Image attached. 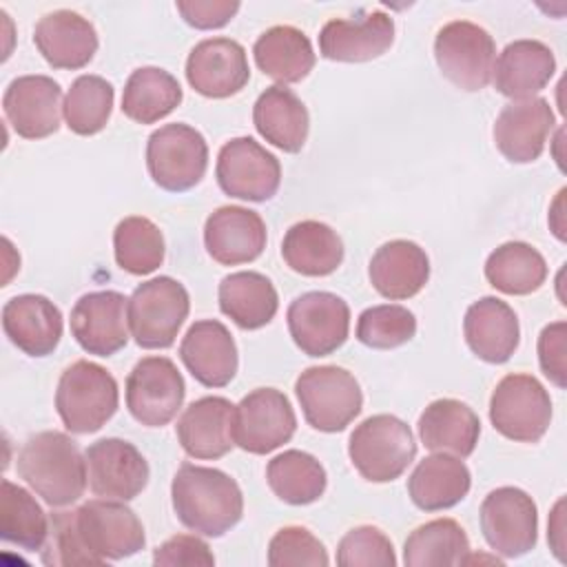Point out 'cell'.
<instances>
[{"mask_svg": "<svg viewBox=\"0 0 567 567\" xmlns=\"http://www.w3.org/2000/svg\"><path fill=\"white\" fill-rule=\"evenodd\" d=\"M171 498L179 523L208 538L230 532L244 514L237 481L217 467L182 463L171 483Z\"/></svg>", "mask_w": 567, "mask_h": 567, "instance_id": "1", "label": "cell"}, {"mask_svg": "<svg viewBox=\"0 0 567 567\" xmlns=\"http://www.w3.org/2000/svg\"><path fill=\"white\" fill-rule=\"evenodd\" d=\"M18 474L51 507L80 501L89 481L86 458L78 443L58 430L27 439L18 454Z\"/></svg>", "mask_w": 567, "mask_h": 567, "instance_id": "2", "label": "cell"}, {"mask_svg": "<svg viewBox=\"0 0 567 567\" xmlns=\"http://www.w3.org/2000/svg\"><path fill=\"white\" fill-rule=\"evenodd\" d=\"M117 381L93 361L80 359L71 363L58 381L55 410L73 434L97 432L117 412Z\"/></svg>", "mask_w": 567, "mask_h": 567, "instance_id": "3", "label": "cell"}, {"mask_svg": "<svg viewBox=\"0 0 567 567\" xmlns=\"http://www.w3.org/2000/svg\"><path fill=\"white\" fill-rule=\"evenodd\" d=\"M348 454L365 481L390 483L414 461L416 443L405 421L394 414H374L354 427Z\"/></svg>", "mask_w": 567, "mask_h": 567, "instance_id": "4", "label": "cell"}, {"mask_svg": "<svg viewBox=\"0 0 567 567\" xmlns=\"http://www.w3.org/2000/svg\"><path fill=\"white\" fill-rule=\"evenodd\" d=\"M303 419L319 432L346 430L363 408V394L352 372L339 365L306 368L295 383Z\"/></svg>", "mask_w": 567, "mask_h": 567, "instance_id": "5", "label": "cell"}, {"mask_svg": "<svg viewBox=\"0 0 567 567\" xmlns=\"http://www.w3.org/2000/svg\"><path fill=\"white\" fill-rule=\"evenodd\" d=\"M190 310L186 288L173 277L140 284L128 297L126 315L135 343L144 350L171 348Z\"/></svg>", "mask_w": 567, "mask_h": 567, "instance_id": "6", "label": "cell"}, {"mask_svg": "<svg viewBox=\"0 0 567 567\" xmlns=\"http://www.w3.org/2000/svg\"><path fill=\"white\" fill-rule=\"evenodd\" d=\"M489 421L509 441L536 443L551 423L549 392L532 374H507L492 392Z\"/></svg>", "mask_w": 567, "mask_h": 567, "instance_id": "7", "label": "cell"}, {"mask_svg": "<svg viewBox=\"0 0 567 567\" xmlns=\"http://www.w3.org/2000/svg\"><path fill=\"white\" fill-rule=\"evenodd\" d=\"M208 166V144L188 124H164L148 135L146 168L153 182L171 193L197 186Z\"/></svg>", "mask_w": 567, "mask_h": 567, "instance_id": "8", "label": "cell"}, {"mask_svg": "<svg viewBox=\"0 0 567 567\" xmlns=\"http://www.w3.org/2000/svg\"><path fill=\"white\" fill-rule=\"evenodd\" d=\"M434 58L441 73L463 91H481L492 82L496 47L494 38L478 24L454 20L439 29Z\"/></svg>", "mask_w": 567, "mask_h": 567, "instance_id": "9", "label": "cell"}, {"mask_svg": "<svg viewBox=\"0 0 567 567\" xmlns=\"http://www.w3.org/2000/svg\"><path fill=\"white\" fill-rule=\"evenodd\" d=\"M481 532L494 554L525 556L538 540V512L534 498L520 487H496L481 503Z\"/></svg>", "mask_w": 567, "mask_h": 567, "instance_id": "10", "label": "cell"}, {"mask_svg": "<svg viewBox=\"0 0 567 567\" xmlns=\"http://www.w3.org/2000/svg\"><path fill=\"white\" fill-rule=\"evenodd\" d=\"M75 527L86 549L102 563L122 560L146 545L137 514L115 498H93L75 509Z\"/></svg>", "mask_w": 567, "mask_h": 567, "instance_id": "11", "label": "cell"}, {"mask_svg": "<svg viewBox=\"0 0 567 567\" xmlns=\"http://www.w3.org/2000/svg\"><path fill=\"white\" fill-rule=\"evenodd\" d=\"M286 321L295 346L303 354L328 357L348 339L350 308L334 292L312 290L288 306Z\"/></svg>", "mask_w": 567, "mask_h": 567, "instance_id": "12", "label": "cell"}, {"mask_svg": "<svg viewBox=\"0 0 567 567\" xmlns=\"http://www.w3.org/2000/svg\"><path fill=\"white\" fill-rule=\"evenodd\" d=\"M184 394V377L168 357H144L126 377V408L146 427L171 423Z\"/></svg>", "mask_w": 567, "mask_h": 567, "instance_id": "13", "label": "cell"}, {"mask_svg": "<svg viewBox=\"0 0 567 567\" xmlns=\"http://www.w3.org/2000/svg\"><path fill=\"white\" fill-rule=\"evenodd\" d=\"M295 430V410L288 396L275 388H257L235 405L233 439L250 454H268L281 447Z\"/></svg>", "mask_w": 567, "mask_h": 567, "instance_id": "14", "label": "cell"}, {"mask_svg": "<svg viewBox=\"0 0 567 567\" xmlns=\"http://www.w3.org/2000/svg\"><path fill=\"white\" fill-rule=\"evenodd\" d=\"M215 175L226 195L266 202L279 190L281 164L252 137H233L219 148Z\"/></svg>", "mask_w": 567, "mask_h": 567, "instance_id": "15", "label": "cell"}, {"mask_svg": "<svg viewBox=\"0 0 567 567\" xmlns=\"http://www.w3.org/2000/svg\"><path fill=\"white\" fill-rule=\"evenodd\" d=\"M89 487L95 496L133 501L148 483V463L124 439H100L84 452Z\"/></svg>", "mask_w": 567, "mask_h": 567, "instance_id": "16", "label": "cell"}, {"mask_svg": "<svg viewBox=\"0 0 567 567\" xmlns=\"http://www.w3.org/2000/svg\"><path fill=\"white\" fill-rule=\"evenodd\" d=\"M128 299L115 290L82 295L71 310V334L95 357H111L128 341Z\"/></svg>", "mask_w": 567, "mask_h": 567, "instance_id": "17", "label": "cell"}, {"mask_svg": "<svg viewBox=\"0 0 567 567\" xmlns=\"http://www.w3.org/2000/svg\"><path fill=\"white\" fill-rule=\"evenodd\" d=\"M186 80L204 97L221 100L239 93L250 80L244 47L230 38L197 42L186 60Z\"/></svg>", "mask_w": 567, "mask_h": 567, "instance_id": "18", "label": "cell"}, {"mask_svg": "<svg viewBox=\"0 0 567 567\" xmlns=\"http://www.w3.org/2000/svg\"><path fill=\"white\" fill-rule=\"evenodd\" d=\"M62 89L49 75H20L2 95V111L24 140H42L60 128Z\"/></svg>", "mask_w": 567, "mask_h": 567, "instance_id": "19", "label": "cell"}, {"mask_svg": "<svg viewBox=\"0 0 567 567\" xmlns=\"http://www.w3.org/2000/svg\"><path fill=\"white\" fill-rule=\"evenodd\" d=\"M554 126L556 117L545 97L514 100L494 122V144L512 164H529L545 151Z\"/></svg>", "mask_w": 567, "mask_h": 567, "instance_id": "20", "label": "cell"}, {"mask_svg": "<svg viewBox=\"0 0 567 567\" xmlns=\"http://www.w3.org/2000/svg\"><path fill=\"white\" fill-rule=\"evenodd\" d=\"M394 42V20L385 11L361 18H334L319 33V53L332 62H368L383 55Z\"/></svg>", "mask_w": 567, "mask_h": 567, "instance_id": "21", "label": "cell"}, {"mask_svg": "<svg viewBox=\"0 0 567 567\" xmlns=\"http://www.w3.org/2000/svg\"><path fill=\"white\" fill-rule=\"evenodd\" d=\"M179 359L193 379L206 388H224L233 381L239 357L228 328L217 319L195 321L182 343Z\"/></svg>", "mask_w": 567, "mask_h": 567, "instance_id": "22", "label": "cell"}, {"mask_svg": "<svg viewBox=\"0 0 567 567\" xmlns=\"http://www.w3.org/2000/svg\"><path fill=\"white\" fill-rule=\"evenodd\" d=\"M204 246L221 266L255 261L266 248V224L244 206H219L204 226Z\"/></svg>", "mask_w": 567, "mask_h": 567, "instance_id": "23", "label": "cell"}, {"mask_svg": "<svg viewBox=\"0 0 567 567\" xmlns=\"http://www.w3.org/2000/svg\"><path fill=\"white\" fill-rule=\"evenodd\" d=\"M62 312L42 295H18L2 306V330L29 357L51 354L62 339Z\"/></svg>", "mask_w": 567, "mask_h": 567, "instance_id": "24", "label": "cell"}, {"mask_svg": "<svg viewBox=\"0 0 567 567\" xmlns=\"http://www.w3.org/2000/svg\"><path fill=\"white\" fill-rule=\"evenodd\" d=\"M235 405L224 396H202L179 416L175 432L182 450L202 461H215L228 454L233 439Z\"/></svg>", "mask_w": 567, "mask_h": 567, "instance_id": "25", "label": "cell"}, {"mask_svg": "<svg viewBox=\"0 0 567 567\" xmlns=\"http://www.w3.org/2000/svg\"><path fill=\"white\" fill-rule=\"evenodd\" d=\"M33 42L53 69H82L97 51L95 27L71 9L42 16L33 29Z\"/></svg>", "mask_w": 567, "mask_h": 567, "instance_id": "26", "label": "cell"}, {"mask_svg": "<svg viewBox=\"0 0 567 567\" xmlns=\"http://www.w3.org/2000/svg\"><path fill=\"white\" fill-rule=\"evenodd\" d=\"M463 334L478 359L487 363H505L520 341L518 317L505 301L481 297L465 312Z\"/></svg>", "mask_w": 567, "mask_h": 567, "instance_id": "27", "label": "cell"}, {"mask_svg": "<svg viewBox=\"0 0 567 567\" xmlns=\"http://www.w3.org/2000/svg\"><path fill=\"white\" fill-rule=\"evenodd\" d=\"M556 71V58L551 49L540 40H514L509 42L492 71L498 93L512 100H527L543 91Z\"/></svg>", "mask_w": 567, "mask_h": 567, "instance_id": "28", "label": "cell"}, {"mask_svg": "<svg viewBox=\"0 0 567 567\" xmlns=\"http://www.w3.org/2000/svg\"><path fill=\"white\" fill-rule=\"evenodd\" d=\"M372 288L392 301L410 299L423 290L430 279V259L425 250L408 239H392L377 248L370 259Z\"/></svg>", "mask_w": 567, "mask_h": 567, "instance_id": "29", "label": "cell"}, {"mask_svg": "<svg viewBox=\"0 0 567 567\" xmlns=\"http://www.w3.org/2000/svg\"><path fill=\"white\" fill-rule=\"evenodd\" d=\"M421 443L432 452L465 458L481 436L476 412L456 399H436L419 416Z\"/></svg>", "mask_w": 567, "mask_h": 567, "instance_id": "30", "label": "cell"}, {"mask_svg": "<svg viewBox=\"0 0 567 567\" xmlns=\"http://www.w3.org/2000/svg\"><path fill=\"white\" fill-rule=\"evenodd\" d=\"M472 485L467 465L452 454H430L408 478V494L423 512H441L461 503Z\"/></svg>", "mask_w": 567, "mask_h": 567, "instance_id": "31", "label": "cell"}, {"mask_svg": "<svg viewBox=\"0 0 567 567\" xmlns=\"http://www.w3.org/2000/svg\"><path fill=\"white\" fill-rule=\"evenodd\" d=\"M257 133L284 153H299L308 140L310 117L303 102L286 86H268L252 106Z\"/></svg>", "mask_w": 567, "mask_h": 567, "instance_id": "32", "label": "cell"}, {"mask_svg": "<svg viewBox=\"0 0 567 567\" xmlns=\"http://www.w3.org/2000/svg\"><path fill=\"white\" fill-rule=\"evenodd\" d=\"M255 64L259 71L277 82H301L315 66V51L308 35L290 24L266 29L252 47Z\"/></svg>", "mask_w": 567, "mask_h": 567, "instance_id": "33", "label": "cell"}, {"mask_svg": "<svg viewBox=\"0 0 567 567\" xmlns=\"http://www.w3.org/2000/svg\"><path fill=\"white\" fill-rule=\"evenodd\" d=\"M219 310L230 317L241 330H257L268 326L279 308V297L272 281L255 270L233 272L221 279Z\"/></svg>", "mask_w": 567, "mask_h": 567, "instance_id": "34", "label": "cell"}, {"mask_svg": "<svg viewBox=\"0 0 567 567\" xmlns=\"http://www.w3.org/2000/svg\"><path fill=\"white\" fill-rule=\"evenodd\" d=\"M281 257L303 277H326L341 266L343 241L328 224L306 219L286 230Z\"/></svg>", "mask_w": 567, "mask_h": 567, "instance_id": "35", "label": "cell"}, {"mask_svg": "<svg viewBox=\"0 0 567 567\" xmlns=\"http://www.w3.org/2000/svg\"><path fill=\"white\" fill-rule=\"evenodd\" d=\"M184 93L175 75L157 66L135 69L122 93V113L137 124H153L173 113Z\"/></svg>", "mask_w": 567, "mask_h": 567, "instance_id": "36", "label": "cell"}, {"mask_svg": "<svg viewBox=\"0 0 567 567\" xmlns=\"http://www.w3.org/2000/svg\"><path fill=\"white\" fill-rule=\"evenodd\" d=\"M470 538L454 518H434L419 525L403 545L408 567H456L467 565Z\"/></svg>", "mask_w": 567, "mask_h": 567, "instance_id": "37", "label": "cell"}, {"mask_svg": "<svg viewBox=\"0 0 567 567\" xmlns=\"http://www.w3.org/2000/svg\"><path fill=\"white\" fill-rule=\"evenodd\" d=\"M485 279L503 295H532L547 279L545 257L525 241H507L489 252Z\"/></svg>", "mask_w": 567, "mask_h": 567, "instance_id": "38", "label": "cell"}, {"mask_svg": "<svg viewBox=\"0 0 567 567\" xmlns=\"http://www.w3.org/2000/svg\"><path fill=\"white\" fill-rule=\"evenodd\" d=\"M266 481L272 494L288 505H310L326 492L323 465L308 452L286 450L266 465Z\"/></svg>", "mask_w": 567, "mask_h": 567, "instance_id": "39", "label": "cell"}, {"mask_svg": "<svg viewBox=\"0 0 567 567\" xmlns=\"http://www.w3.org/2000/svg\"><path fill=\"white\" fill-rule=\"evenodd\" d=\"M0 536L24 551H40L49 536V518L40 503L7 478L0 487Z\"/></svg>", "mask_w": 567, "mask_h": 567, "instance_id": "40", "label": "cell"}, {"mask_svg": "<svg viewBox=\"0 0 567 567\" xmlns=\"http://www.w3.org/2000/svg\"><path fill=\"white\" fill-rule=\"evenodd\" d=\"M113 250L117 266L128 275H151L164 261V235L148 217L131 215L115 226Z\"/></svg>", "mask_w": 567, "mask_h": 567, "instance_id": "41", "label": "cell"}, {"mask_svg": "<svg viewBox=\"0 0 567 567\" xmlns=\"http://www.w3.org/2000/svg\"><path fill=\"white\" fill-rule=\"evenodd\" d=\"M113 84L100 75H80L64 97V122L75 135L100 133L113 111Z\"/></svg>", "mask_w": 567, "mask_h": 567, "instance_id": "42", "label": "cell"}, {"mask_svg": "<svg viewBox=\"0 0 567 567\" xmlns=\"http://www.w3.org/2000/svg\"><path fill=\"white\" fill-rule=\"evenodd\" d=\"M416 334V317L396 303L365 308L357 321V339L374 350H392Z\"/></svg>", "mask_w": 567, "mask_h": 567, "instance_id": "43", "label": "cell"}, {"mask_svg": "<svg viewBox=\"0 0 567 567\" xmlns=\"http://www.w3.org/2000/svg\"><path fill=\"white\" fill-rule=\"evenodd\" d=\"M40 560L49 567H73V565H102L80 538L75 527V509L53 512L49 516V536L40 549Z\"/></svg>", "mask_w": 567, "mask_h": 567, "instance_id": "44", "label": "cell"}, {"mask_svg": "<svg viewBox=\"0 0 567 567\" xmlns=\"http://www.w3.org/2000/svg\"><path fill=\"white\" fill-rule=\"evenodd\" d=\"M337 565L341 567H394L392 540L374 525L352 527L337 545Z\"/></svg>", "mask_w": 567, "mask_h": 567, "instance_id": "45", "label": "cell"}, {"mask_svg": "<svg viewBox=\"0 0 567 567\" xmlns=\"http://www.w3.org/2000/svg\"><path fill=\"white\" fill-rule=\"evenodd\" d=\"M330 563L323 543L306 527H281L268 543L270 567H326Z\"/></svg>", "mask_w": 567, "mask_h": 567, "instance_id": "46", "label": "cell"}, {"mask_svg": "<svg viewBox=\"0 0 567 567\" xmlns=\"http://www.w3.org/2000/svg\"><path fill=\"white\" fill-rule=\"evenodd\" d=\"M153 565L155 567H210L215 565V556L202 538L190 534H177L155 549Z\"/></svg>", "mask_w": 567, "mask_h": 567, "instance_id": "47", "label": "cell"}, {"mask_svg": "<svg viewBox=\"0 0 567 567\" xmlns=\"http://www.w3.org/2000/svg\"><path fill=\"white\" fill-rule=\"evenodd\" d=\"M565 341H567V323L565 321H554V323L545 326L538 337L540 370L560 390L567 385Z\"/></svg>", "mask_w": 567, "mask_h": 567, "instance_id": "48", "label": "cell"}, {"mask_svg": "<svg viewBox=\"0 0 567 567\" xmlns=\"http://www.w3.org/2000/svg\"><path fill=\"white\" fill-rule=\"evenodd\" d=\"M175 7L195 29H219L239 11L235 0H179Z\"/></svg>", "mask_w": 567, "mask_h": 567, "instance_id": "49", "label": "cell"}, {"mask_svg": "<svg viewBox=\"0 0 567 567\" xmlns=\"http://www.w3.org/2000/svg\"><path fill=\"white\" fill-rule=\"evenodd\" d=\"M563 505H565V501L560 498V501L556 503L554 512H551L549 527H547V540L551 543L554 554H556L560 560H565V556H563Z\"/></svg>", "mask_w": 567, "mask_h": 567, "instance_id": "50", "label": "cell"}]
</instances>
